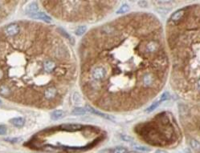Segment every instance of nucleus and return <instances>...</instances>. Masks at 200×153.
I'll return each instance as SVG.
<instances>
[{"instance_id": "4be33fe9", "label": "nucleus", "mask_w": 200, "mask_h": 153, "mask_svg": "<svg viewBox=\"0 0 200 153\" xmlns=\"http://www.w3.org/2000/svg\"><path fill=\"white\" fill-rule=\"evenodd\" d=\"M53 72L57 75H64L65 72H66V71H65V69H63V68H57L56 67Z\"/></svg>"}, {"instance_id": "9d476101", "label": "nucleus", "mask_w": 200, "mask_h": 153, "mask_svg": "<svg viewBox=\"0 0 200 153\" xmlns=\"http://www.w3.org/2000/svg\"><path fill=\"white\" fill-rule=\"evenodd\" d=\"M86 110L88 111H89L90 113H92V114H95V115H97V116H100V117H103V118L105 119H110V120H114V118L113 117V116H109V115H107V114H104V113L100 112V111H99L96 110V109H94L93 108H92L91 106H89V105H87L86 106Z\"/></svg>"}, {"instance_id": "a878e982", "label": "nucleus", "mask_w": 200, "mask_h": 153, "mask_svg": "<svg viewBox=\"0 0 200 153\" xmlns=\"http://www.w3.org/2000/svg\"><path fill=\"white\" fill-rule=\"evenodd\" d=\"M121 137H122V140H125V141H132V140H133L131 137L128 136H125V135H122Z\"/></svg>"}, {"instance_id": "7c9ffc66", "label": "nucleus", "mask_w": 200, "mask_h": 153, "mask_svg": "<svg viewBox=\"0 0 200 153\" xmlns=\"http://www.w3.org/2000/svg\"><path fill=\"white\" fill-rule=\"evenodd\" d=\"M129 153H139V152H130Z\"/></svg>"}, {"instance_id": "39448f33", "label": "nucleus", "mask_w": 200, "mask_h": 153, "mask_svg": "<svg viewBox=\"0 0 200 153\" xmlns=\"http://www.w3.org/2000/svg\"><path fill=\"white\" fill-rule=\"evenodd\" d=\"M57 95V89L55 86H51L44 89L43 91V96L48 100L54 99Z\"/></svg>"}, {"instance_id": "423d86ee", "label": "nucleus", "mask_w": 200, "mask_h": 153, "mask_svg": "<svg viewBox=\"0 0 200 153\" xmlns=\"http://www.w3.org/2000/svg\"><path fill=\"white\" fill-rule=\"evenodd\" d=\"M155 77L152 74L147 73L142 76V84L144 87H149L154 85Z\"/></svg>"}, {"instance_id": "5701e85b", "label": "nucleus", "mask_w": 200, "mask_h": 153, "mask_svg": "<svg viewBox=\"0 0 200 153\" xmlns=\"http://www.w3.org/2000/svg\"><path fill=\"white\" fill-rule=\"evenodd\" d=\"M127 150L126 148H123V147H117L114 149V153H126Z\"/></svg>"}, {"instance_id": "c756f323", "label": "nucleus", "mask_w": 200, "mask_h": 153, "mask_svg": "<svg viewBox=\"0 0 200 153\" xmlns=\"http://www.w3.org/2000/svg\"><path fill=\"white\" fill-rule=\"evenodd\" d=\"M198 87H199V88H200V79L198 82Z\"/></svg>"}, {"instance_id": "1a4fd4ad", "label": "nucleus", "mask_w": 200, "mask_h": 153, "mask_svg": "<svg viewBox=\"0 0 200 153\" xmlns=\"http://www.w3.org/2000/svg\"><path fill=\"white\" fill-rule=\"evenodd\" d=\"M159 47V44L156 41H149V43H146V47H145V51L147 53H154L155 51H157Z\"/></svg>"}, {"instance_id": "2eb2a0df", "label": "nucleus", "mask_w": 200, "mask_h": 153, "mask_svg": "<svg viewBox=\"0 0 200 153\" xmlns=\"http://www.w3.org/2000/svg\"><path fill=\"white\" fill-rule=\"evenodd\" d=\"M64 116V111L62 110H56L51 114V118L52 120H57Z\"/></svg>"}, {"instance_id": "cd10ccee", "label": "nucleus", "mask_w": 200, "mask_h": 153, "mask_svg": "<svg viewBox=\"0 0 200 153\" xmlns=\"http://www.w3.org/2000/svg\"><path fill=\"white\" fill-rule=\"evenodd\" d=\"M3 76H4V71L2 68H0V80L3 78Z\"/></svg>"}, {"instance_id": "6e6552de", "label": "nucleus", "mask_w": 200, "mask_h": 153, "mask_svg": "<svg viewBox=\"0 0 200 153\" xmlns=\"http://www.w3.org/2000/svg\"><path fill=\"white\" fill-rule=\"evenodd\" d=\"M31 18L35 19H40L42 21L46 22V23H51V17H49L48 15H46L43 12H36V13L31 14L30 15Z\"/></svg>"}, {"instance_id": "6ab92c4d", "label": "nucleus", "mask_w": 200, "mask_h": 153, "mask_svg": "<svg viewBox=\"0 0 200 153\" xmlns=\"http://www.w3.org/2000/svg\"><path fill=\"white\" fill-rule=\"evenodd\" d=\"M133 148H135L137 151H140V152H149V151H150L149 148H147L146 146H141V145H135Z\"/></svg>"}, {"instance_id": "f257e3e1", "label": "nucleus", "mask_w": 200, "mask_h": 153, "mask_svg": "<svg viewBox=\"0 0 200 153\" xmlns=\"http://www.w3.org/2000/svg\"><path fill=\"white\" fill-rule=\"evenodd\" d=\"M21 27L17 23H11L4 28V33L7 37H15L20 32Z\"/></svg>"}, {"instance_id": "7ed1b4c3", "label": "nucleus", "mask_w": 200, "mask_h": 153, "mask_svg": "<svg viewBox=\"0 0 200 153\" xmlns=\"http://www.w3.org/2000/svg\"><path fill=\"white\" fill-rule=\"evenodd\" d=\"M107 75V71L105 67H97L92 71V77L96 81H101Z\"/></svg>"}, {"instance_id": "f3484780", "label": "nucleus", "mask_w": 200, "mask_h": 153, "mask_svg": "<svg viewBox=\"0 0 200 153\" xmlns=\"http://www.w3.org/2000/svg\"><path fill=\"white\" fill-rule=\"evenodd\" d=\"M86 31H87L86 26H79V27L76 28L75 33H76V35L81 36V35H83L84 33L86 32Z\"/></svg>"}, {"instance_id": "0eeeda50", "label": "nucleus", "mask_w": 200, "mask_h": 153, "mask_svg": "<svg viewBox=\"0 0 200 153\" xmlns=\"http://www.w3.org/2000/svg\"><path fill=\"white\" fill-rule=\"evenodd\" d=\"M56 68V64L53 60L51 59H46L43 62V69L47 73L53 72L55 69Z\"/></svg>"}, {"instance_id": "2f4dec72", "label": "nucleus", "mask_w": 200, "mask_h": 153, "mask_svg": "<svg viewBox=\"0 0 200 153\" xmlns=\"http://www.w3.org/2000/svg\"><path fill=\"white\" fill-rule=\"evenodd\" d=\"M2 104V101H1V100H0V105Z\"/></svg>"}, {"instance_id": "a211bd4d", "label": "nucleus", "mask_w": 200, "mask_h": 153, "mask_svg": "<svg viewBox=\"0 0 200 153\" xmlns=\"http://www.w3.org/2000/svg\"><path fill=\"white\" fill-rule=\"evenodd\" d=\"M130 10V6L128 5V4H123V5L120 7L117 11H116V14H124L125 12H127Z\"/></svg>"}, {"instance_id": "412c9836", "label": "nucleus", "mask_w": 200, "mask_h": 153, "mask_svg": "<svg viewBox=\"0 0 200 153\" xmlns=\"http://www.w3.org/2000/svg\"><path fill=\"white\" fill-rule=\"evenodd\" d=\"M58 31L61 34V35L64 36V37L67 38V39H68L69 40L70 39H72V37H71L70 35H68V33L66 32V31H65L64 29H63V28H61V27H58Z\"/></svg>"}, {"instance_id": "ddd939ff", "label": "nucleus", "mask_w": 200, "mask_h": 153, "mask_svg": "<svg viewBox=\"0 0 200 153\" xmlns=\"http://www.w3.org/2000/svg\"><path fill=\"white\" fill-rule=\"evenodd\" d=\"M184 13H185L184 10H179V11H177L176 12L172 14V15L170 16V19H171L173 22L179 21V20L182 18V16H183Z\"/></svg>"}, {"instance_id": "aec40b11", "label": "nucleus", "mask_w": 200, "mask_h": 153, "mask_svg": "<svg viewBox=\"0 0 200 153\" xmlns=\"http://www.w3.org/2000/svg\"><path fill=\"white\" fill-rule=\"evenodd\" d=\"M190 145H191V147L195 150H200V143L197 140H192L190 141Z\"/></svg>"}, {"instance_id": "393cba45", "label": "nucleus", "mask_w": 200, "mask_h": 153, "mask_svg": "<svg viewBox=\"0 0 200 153\" xmlns=\"http://www.w3.org/2000/svg\"><path fill=\"white\" fill-rule=\"evenodd\" d=\"M138 5L140 6L141 7H144V8H146V7H148V3H147V2L146 1H139L138 2Z\"/></svg>"}, {"instance_id": "f8f14e48", "label": "nucleus", "mask_w": 200, "mask_h": 153, "mask_svg": "<svg viewBox=\"0 0 200 153\" xmlns=\"http://www.w3.org/2000/svg\"><path fill=\"white\" fill-rule=\"evenodd\" d=\"M11 124L16 128H21L25 124V119L23 117H16V118L11 119L10 120Z\"/></svg>"}, {"instance_id": "9b49d317", "label": "nucleus", "mask_w": 200, "mask_h": 153, "mask_svg": "<svg viewBox=\"0 0 200 153\" xmlns=\"http://www.w3.org/2000/svg\"><path fill=\"white\" fill-rule=\"evenodd\" d=\"M0 95L3 97H9L12 95V90L7 84L0 85Z\"/></svg>"}, {"instance_id": "b1692460", "label": "nucleus", "mask_w": 200, "mask_h": 153, "mask_svg": "<svg viewBox=\"0 0 200 153\" xmlns=\"http://www.w3.org/2000/svg\"><path fill=\"white\" fill-rule=\"evenodd\" d=\"M7 132V129L6 128L5 126H3V125H0V135L2 136V135H5Z\"/></svg>"}, {"instance_id": "20e7f679", "label": "nucleus", "mask_w": 200, "mask_h": 153, "mask_svg": "<svg viewBox=\"0 0 200 153\" xmlns=\"http://www.w3.org/2000/svg\"><path fill=\"white\" fill-rule=\"evenodd\" d=\"M83 125L78 124H65L60 126V129L61 131L68 132H75L81 131L83 129Z\"/></svg>"}, {"instance_id": "4468645a", "label": "nucleus", "mask_w": 200, "mask_h": 153, "mask_svg": "<svg viewBox=\"0 0 200 153\" xmlns=\"http://www.w3.org/2000/svg\"><path fill=\"white\" fill-rule=\"evenodd\" d=\"M39 10V5L38 3H35V2H32V3H31L29 5H27V8H26V11L27 12L31 14H34L36 13Z\"/></svg>"}, {"instance_id": "c85d7f7f", "label": "nucleus", "mask_w": 200, "mask_h": 153, "mask_svg": "<svg viewBox=\"0 0 200 153\" xmlns=\"http://www.w3.org/2000/svg\"><path fill=\"white\" fill-rule=\"evenodd\" d=\"M155 153H167V152H166V151H163V150H157Z\"/></svg>"}, {"instance_id": "f03ea898", "label": "nucleus", "mask_w": 200, "mask_h": 153, "mask_svg": "<svg viewBox=\"0 0 200 153\" xmlns=\"http://www.w3.org/2000/svg\"><path fill=\"white\" fill-rule=\"evenodd\" d=\"M169 98H170V93H169V92L166 91L164 93H162V94L160 95L159 98H158L157 100H155V101L149 106V108L146 109V112H152V111H154L156 108H158V106H159L162 102H164L166 100L169 99Z\"/></svg>"}, {"instance_id": "dca6fc26", "label": "nucleus", "mask_w": 200, "mask_h": 153, "mask_svg": "<svg viewBox=\"0 0 200 153\" xmlns=\"http://www.w3.org/2000/svg\"><path fill=\"white\" fill-rule=\"evenodd\" d=\"M87 112H88V111L84 108H75L72 111L73 115H76V116L85 115Z\"/></svg>"}, {"instance_id": "bb28decb", "label": "nucleus", "mask_w": 200, "mask_h": 153, "mask_svg": "<svg viewBox=\"0 0 200 153\" xmlns=\"http://www.w3.org/2000/svg\"><path fill=\"white\" fill-rule=\"evenodd\" d=\"M98 153H111V150L108 149V148H105V149H102L100 152H98Z\"/></svg>"}]
</instances>
